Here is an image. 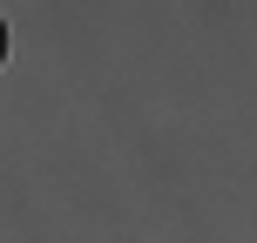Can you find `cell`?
<instances>
[{
  "label": "cell",
  "instance_id": "6da1fadb",
  "mask_svg": "<svg viewBox=\"0 0 257 243\" xmlns=\"http://www.w3.org/2000/svg\"><path fill=\"white\" fill-rule=\"evenodd\" d=\"M0 61H7V27H0Z\"/></svg>",
  "mask_w": 257,
  "mask_h": 243
}]
</instances>
